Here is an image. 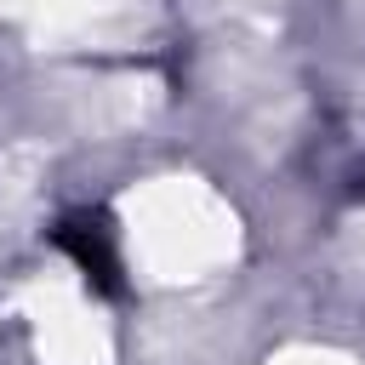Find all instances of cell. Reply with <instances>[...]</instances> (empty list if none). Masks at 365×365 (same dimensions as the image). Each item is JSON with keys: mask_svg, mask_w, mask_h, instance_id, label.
I'll return each mask as SVG.
<instances>
[{"mask_svg": "<svg viewBox=\"0 0 365 365\" xmlns=\"http://www.w3.org/2000/svg\"><path fill=\"white\" fill-rule=\"evenodd\" d=\"M57 245H63L86 274H97L103 285H108L114 268H120V262H114V240H108L103 222H63V228H57Z\"/></svg>", "mask_w": 365, "mask_h": 365, "instance_id": "6da1fadb", "label": "cell"}]
</instances>
